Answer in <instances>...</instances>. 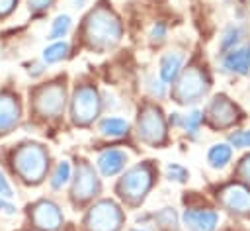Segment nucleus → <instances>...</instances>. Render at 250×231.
Wrapping results in <instances>:
<instances>
[{
    "mask_svg": "<svg viewBox=\"0 0 250 231\" xmlns=\"http://www.w3.org/2000/svg\"><path fill=\"white\" fill-rule=\"evenodd\" d=\"M121 35H123L121 20L109 6L98 4L88 14L84 22V41L88 43V47L96 51H107L121 41Z\"/></svg>",
    "mask_w": 250,
    "mask_h": 231,
    "instance_id": "nucleus-1",
    "label": "nucleus"
},
{
    "mask_svg": "<svg viewBox=\"0 0 250 231\" xmlns=\"http://www.w3.org/2000/svg\"><path fill=\"white\" fill-rule=\"evenodd\" d=\"M10 161L14 172L25 184H39L49 168V153L41 143H21L14 149Z\"/></svg>",
    "mask_w": 250,
    "mask_h": 231,
    "instance_id": "nucleus-2",
    "label": "nucleus"
},
{
    "mask_svg": "<svg viewBox=\"0 0 250 231\" xmlns=\"http://www.w3.org/2000/svg\"><path fill=\"white\" fill-rule=\"evenodd\" d=\"M174 82L176 84L172 94L178 104H195L201 98H205L211 88V80L207 72L195 65H189L188 69H184Z\"/></svg>",
    "mask_w": 250,
    "mask_h": 231,
    "instance_id": "nucleus-3",
    "label": "nucleus"
},
{
    "mask_svg": "<svg viewBox=\"0 0 250 231\" xmlns=\"http://www.w3.org/2000/svg\"><path fill=\"white\" fill-rule=\"evenodd\" d=\"M152 182H154L152 168L148 164H137V166H131L121 176L117 184V192L129 204H141L146 198L148 190L152 188Z\"/></svg>",
    "mask_w": 250,
    "mask_h": 231,
    "instance_id": "nucleus-4",
    "label": "nucleus"
},
{
    "mask_svg": "<svg viewBox=\"0 0 250 231\" xmlns=\"http://www.w3.org/2000/svg\"><path fill=\"white\" fill-rule=\"evenodd\" d=\"M125 221L123 209L113 200H100L96 202L86 217H84V229L86 231H119Z\"/></svg>",
    "mask_w": 250,
    "mask_h": 231,
    "instance_id": "nucleus-5",
    "label": "nucleus"
},
{
    "mask_svg": "<svg viewBox=\"0 0 250 231\" xmlns=\"http://www.w3.org/2000/svg\"><path fill=\"white\" fill-rule=\"evenodd\" d=\"M102 112V96L90 84H82L74 90L70 100V116L76 125H90Z\"/></svg>",
    "mask_w": 250,
    "mask_h": 231,
    "instance_id": "nucleus-6",
    "label": "nucleus"
},
{
    "mask_svg": "<svg viewBox=\"0 0 250 231\" xmlns=\"http://www.w3.org/2000/svg\"><path fill=\"white\" fill-rule=\"evenodd\" d=\"M33 110L41 117H59L66 106V88L61 82H49L35 88L33 96Z\"/></svg>",
    "mask_w": 250,
    "mask_h": 231,
    "instance_id": "nucleus-7",
    "label": "nucleus"
},
{
    "mask_svg": "<svg viewBox=\"0 0 250 231\" xmlns=\"http://www.w3.org/2000/svg\"><path fill=\"white\" fill-rule=\"evenodd\" d=\"M137 135L143 143L150 147L162 145L166 141V119L156 106H143L137 117Z\"/></svg>",
    "mask_w": 250,
    "mask_h": 231,
    "instance_id": "nucleus-8",
    "label": "nucleus"
},
{
    "mask_svg": "<svg viewBox=\"0 0 250 231\" xmlns=\"http://www.w3.org/2000/svg\"><path fill=\"white\" fill-rule=\"evenodd\" d=\"M219 204L234 215H250V188L240 182H230L217 192Z\"/></svg>",
    "mask_w": 250,
    "mask_h": 231,
    "instance_id": "nucleus-9",
    "label": "nucleus"
},
{
    "mask_svg": "<svg viewBox=\"0 0 250 231\" xmlns=\"http://www.w3.org/2000/svg\"><path fill=\"white\" fill-rule=\"evenodd\" d=\"M100 178L96 174V170L88 164V162H80L74 170V178H72V200L74 202H88L92 200L94 196L100 194Z\"/></svg>",
    "mask_w": 250,
    "mask_h": 231,
    "instance_id": "nucleus-10",
    "label": "nucleus"
},
{
    "mask_svg": "<svg viewBox=\"0 0 250 231\" xmlns=\"http://www.w3.org/2000/svg\"><path fill=\"white\" fill-rule=\"evenodd\" d=\"M29 219L39 231H57L62 221V209L53 200H39L29 208Z\"/></svg>",
    "mask_w": 250,
    "mask_h": 231,
    "instance_id": "nucleus-11",
    "label": "nucleus"
},
{
    "mask_svg": "<svg viewBox=\"0 0 250 231\" xmlns=\"http://www.w3.org/2000/svg\"><path fill=\"white\" fill-rule=\"evenodd\" d=\"M238 116H240L238 108L223 94L215 96L207 106V121L215 129H227V127L234 125Z\"/></svg>",
    "mask_w": 250,
    "mask_h": 231,
    "instance_id": "nucleus-12",
    "label": "nucleus"
},
{
    "mask_svg": "<svg viewBox=\"0 0 250 231\" xmlns=\"http://www.w3.org/2000/svg\"><path fill=\"white\" fill-rule=\"evenodd\" d=\"M184 225L188 227V231H215L217 223H219V213L215 209H195V208H188L182 215Z\"/></svg>",
    "mask_w": 250,
    "mask_h": 231,
    "instance_id": "nucleus-13",
    "label": "nucleus"
},
{
    "mask_svg": "<svg viewBox=\"0 0 250 231\" xmlns=\"http://www.w3.org/2000/svg\"><path fill=\"white\" fill-rule=\"evenodd\" d=\"M21 117V108L16 96L8 92H0V135L10 133Z\"/></svg>",
    "mask_w": 250,
    "mask_h": 231,
    "instance_id": "nucleus-14",
    "label": "nucleus"
},
{
    "mask_svg": "<svg viewBox=\"0 0 250 231\" xmlns=\"http://www.w3.org/2000/svg\"><path fill=\"white\" fill-rule=\"evenodd\" d=\"M125 164H127V153L121 149H104L96 159V166L100 174L105 178L119 174L125 168Z\"/></svg>",
    "mask_w": 250,
    "mask_h": 231,
    "instance_id": "nucleus-15",
    "label": "nucleus"
},
{
    "mask_svg": "<svg viewBox=\"0 0 250 231\" xmlns=\"http://www.w3.org/2000/svg\"><path fill=\"white\" fill-rule=\"evenodd\" d=\"M182 70H184V55L180 51H168L166 55H162L160 69H158L162 82H166V84L174 82Z\"/></svg>",
    "mask_w": 250,
    "mask_h": 231,
    "instance_id": "nucleus-16",
    "label": "nucleus"
},
{
    "mask_svg": "<svg viewBox=\"0 0 250 231\" xmlns=\"http://www.w3.org/2000/svg\"><path fill=\"white\" fill-rule=\"evenodd\" d=\"M223 69L227 72L246 74L250 70V51L244 47H236V49L227 51L223 57Z\"/></svg>",
    "mask_w": 250,
    "mask_h": 231,
    "instance_id": "nucleus-17",
    "label": "nucleus"
},
{
    "mask_svg": "<svg viewBox=\"0 0 250 231\" xmlns=\"http://www.w3.org/2000/svg\"><path fill=\"white\" fill-rule=\"evenodd\" d=\"M98 131H100L104 137H109V139L125 137V135L129 133V123H127V119H123V117L109 116V117H104V119L100 121Z\"/></svg>",
    "mask_w": 250,
    "mask_h": 231,
    "instance_id": "nucleus-18",
    "label": "nucleus"
},
{
    "mask_svg": "<svg viewBox=\"0 0 250 231\" xmlns=\"http://www.w3.org/2000/svg\"><path fill=\"white\" fill-rule=\"evenodd\" d=\"M230 157H232V147L229 143H215L207 151V162L215 170L225 168L230 162Z\"/></svg>",
    "mask_w": 250,
    "mask_h": 231,
    "instance_id": "nucleus-19",
    "label": "nucleus"
},
{
    "mask_svg": "<svg viewBox=\"0 0 250 231\" xmlns=\"http://www.w3.org/2000/svg\"><path fill=\"white\" fill-rule=\"evenodd\" d=\"M72 178V166L68 161H61L57 162L55 170L51 172V178H49V184L53 190H62Z\"/></svg>",
    "mask_w": 250,
    "mask_h": 231,
    "instance_id": "nucleus-20",
    "label": "nucleus"
},
{
    "mask_svg": "<svg viewBox=\"0 0 250 231\" xmlns=\"http://www.w3.org/2000/svg\"><path fill=\"white\" fill-rule=\"evenodd\" d=\"M66 55H68V43L66 41H55L43 49V63L55 65V63H61L62 59H66Z\"/></svg>",
    "mask_w": 250,
    "mask_h": 231,
    "instance_id": "nucleus-21",
    "label": "nucleus"
},
{
    "mask_svg": "<svg viewBox=\"0 0 250 231\" xmlns=\"http://www.w3.org/2000/svg\"><path fill=\"white\" fill-rule=\"evenodd\" d=\"M72 27V20L68 14H59L53 22H51V31H49V39L57 41V39H62Z\"/></svg>",
    "mask_w": 250,
    "mask_h": 231,
    "instance_id": "nucleus-22",
    "label": "nucleus"
},
{
    "mask_svg": "<svg viewBox=\"0 0 250 231\" xmlns=\"http://www.w3.org/2000/svg\"><path fill=\"white\" fill-rule=\"evenodd\" d=\"M244 37V31L240 25H229L225 31H223V37H221V51H230V49H236L238 43L242 41Z\"/></svg>",
    "mask_w": 250,
    "mask_h": 231,
    "instance_id": "nucleus-23",
    "label": "nucleus"
},
{
    "mask_svg": "<svg viewBox=\"0 0 250 231\" xmlns=\"http://www.w3.org/2000/svg\"><path fill=\"white\" fill-rule=\"evenodd\" d=\"M154 221L162 229H168V231H176L178 229V213L172 208H162L160 211H156L154 213Z\"/></svg>",
    "mask_w": 250,
    "mask_h": 231,
    "instance_id": "nucleus-24",
    "label": "nucleus"
},
{
    "mask_svg": "<svg viewBox=\"0 0 250 231\" xmlns=\"http://www.w3.org/2000/svg\"><path fill=\"white\" fill-rule=\"evenodd\" d=\"M203 121V112L201 110H191L186 117H184V127H186V133L195 139L197 137V131H199V125Z\"/></svg>",
    "mask_w": 250,
    "mask_h": 231,
    "instance_id": "nucleus-25",
    "label": "nucleus"
},
{
    "mask_svg": "<svg viewBox=\"0 0 250 231\" xmlns=\"http://www.w3.org/2000/svg\"><path fill=\"white\" fill-rule=\"evenodd\" d=\"M166 178L172 180V182L184 184V182H188V178H189V170H188L186 166L178 164V162H170V164H166Z\"/></svg>",
    "mask_w": 250,
    "mask_h": 231,
    "instance_id": "nucleus-26",
    "label": "nucleus"
},
{
    "mask_svg": "<svg viewBox=\"0 0 250 231\" xmlns=\"http://www.w3.org/2000/svg\"><path fill=\"white\" fill-rule=\"evenodd\" d=\"M229 145L236 147V149L250 147V129H246V131H232L229 135Z\"/></svg>",
    "mask_w": 250,
    "mask_h": 231,
    "instance_id": "nucleus-27",
    "label": "nucleus"
},
{
    "mask_svg": "<svg viewBox=\"0 0 250 231\" xmlns=\"http://www.w3.org/2000/svg\"><path fill=\"white\" fill-rule=\"evenodd\" d=\"M146 90H148V94H150L152 98H162V96L166 94V82H162L160 78L150 76V78L146 80Z\"/></svg>",
    "mask_w": 250,
    "mask_h": 231,
    "instance_id": "nucleus-28",
    "label": "nucleus"
},
{
    "mask_svg": "<svg viewBox=\"0 0 250 231\" xmlns=\"http://www.w3.org/2000/svg\"><path fill=\"white\" fill-rule=\"evenodd\" d=\"M164 37H166V25L162 22H156L150 29V41L152 43H162Z\"/></svg>",
    "mask_w": 250,
    "mask_h": 231,
    "instance_id": "nucleus-29",
    "label": "nucleus"
},
{
    "mask_svg": "<svg viewBox=\"0 0 250 231\" xmlns=\"http://www.w3.org/2000/svg\"><path fill=\"white\" fill-rule=\"evenodd\" d=\"M238 176H240L242 182L250 188V155L240 161V164H238Z\"/></svg>",
    "mask_w": 250,
    "mask_h": 231,
    "instance_id": "nucleus-30",
    "label": "nucleus"
},
{
    "mask_svg": "<svg viewBox=\"0 0 250 231\" xmlns=\"http://www.w3.org/2000/svg\"><path fill=\"white\" fill-rule=\"evenodd\" d=\"M53 0H27V6L31 12H43L47 8H51Z\"/></svg>",
    "mask_w": 250,
    "mask_h": 231,
    "instance_id": "nucleus-31",
    "label": "nucleus"
},
{
    "mask_svg": "<svg viewBox=\"0 0 250 231\" xmlns=\"http://www.w3.org/2000/svg\"><path fill=\"white\" fill-rule=\"evenodd\" d=\"M0 196H2V198H12V196H14V190H12L8 178L4 176L2 170H0Z\"/></svg>",
    "mask_w": 250,
    "mask_h": 231,
    "instance_id": "nucleus-32",
    "label": "nucleus"
},
{
    "mask_svg": "<svg viewBox=\"0 0 250 231\" xmlns=\"http://www.w3.org/2000/svg\"><path fill=\"white\" fill-rule=\"evenodd\" d=\"M16 6H18V0H0V18L12 14Z\"/></svg>",
    "mask_w": 250,
    "mask_h": 231,
    "instance_id": "nucleus-33",
    "label": "nucleus"
},
{
    "mask_svg": "<svg viewBox=\"0 0 250 231\" xmlns=\"http://www.w3.org/2000/svg\"><path fill=\"white\" fill-rule=\"evenodd\" d=\"M2 209H4L8 215H14V213H16V206H12L10 202H6V200L0 196V211H2Z\"/></svg>",
    "mask_w": 250,
    "mask_h": 231,
    "instance_id": "nucleus-34",
    "label": "nucleus"
},
{
    "mask_svg": "<svg viewBox=\"0 0 250 231\" xmlns=\"http://www.w3.org/2000/svg\"><path fill=\"white\" fill-rule=\"evenodd\" d=\"M45 65V63H43ZM43 65H33V70H29V74L31 76H39L41 72H43Z\"/></svg>",
    "mask_w": 250,
    "mask_h": 231,
    "instance_id": "nucleus-35",
    "label": "nucleus"
},
{
    "mask_svg": "<svg viewBox=\"0 0 250 231\" xmlns=\"http://www.w3.org/2000/svg\"><path fill=\"white\" fill-rule=\"evenodd\" d=\"M170 123H172V125H182V123H184V119L180 117V114H172V117H170Z\"/></svg>",
    "mask_w": 250,
    "mask_h": 231,
    "instance_id": "nucleus-36",
    "label": "nucleus"
},
{
    "mask_svg": "<svg viewBox=\"0 0 250 231\" xmlns=\"http://www.w3.org/2000/svg\"><path fill=\"white\" fill-rule=\"evenodd\" d=\"M84 6V0H74V8H82Z\"/></svg>",
    "mask_w": 250,
    "mask_h": 231,
    "instance_id": "nucleus-37",
    "label": "nucleus"
},
{
    "mask_svg": "<svg viewBox=\"0 0 250 231\" xmlns=\"http://www.w3.org/2000/svg\"><path fill=\"white\" fill-rule=\"evenodd\" d=\"M131 231H143V229H131Z\"/></svg>",
    "mask_w": 250,
    "mask_h": 231,
    "instance_id": "nucleus-38",
    "label": "nucleus"
},
{
    "mask_svg": "<svg viewBox=\"0 0 250 231\" xmlns=\"http://www.w3.org/2000/svg\"><path fill=\"white\" fill-rule=\"evenodd\" d=\"M248 51H250V45H248Z\"/></svg>",
    "mask_w": 250,
    "mask_h": 231,
    "instance_id": "nucleus-39",
    "label": "nucleus"
}]
</instances>
